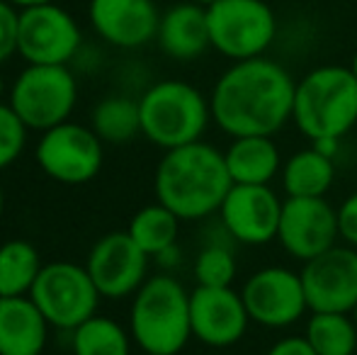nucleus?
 Masks as SVG:
<instances>
[{
	"instance_id": "nucleus-37",
	"label": "nucleus",
	"mask_w": 357,
	"mask_h": 355,
	"mask_svg": "<svg viewBox=\"0 0 357 355\" xmlns=\"http://www.w3.org/2000/svg\"><path fill=\"white\" fill-rule=\"evenodd\" d=\"M3 93H5V78H3V73H0V100H3Z\"/></svg>"
},
{
	"instance_id": "nucleus-21",
	"label": "nucleus",
	"mask_w": 357,
	"mask_h": 355,
	"mask_svg": "<svg viewBox=\"0 0 357 355\" xmlns=\"http://www.w3.org/2000/svg\"><path fill=\"white\" fill-rule=\"evenodd\" d=\"M338 176V161L316 146L289 153L280 171V183L287 197H326Z\"/></svg>"
},
{
	"instance_id": "nucleus-22",
	"label": "nucleus",
	"mask_w": 357,
	"mask_h": 355,
	"mask_svg": "<svg viewBox=\"0 0 357 355\" xmlns=\"http://www.w3.org/2000/svg\"><path fill=\"white\" fill-rule=\"evenodd\" d=\"M238 243L234 241L224 224L216 219L202 234V246L195 253L192 275L197 285L207 287H231L238 278V258H236Z\"/></svg>"
},
{
	"instance_id": "nucleus-23",
	"label": "nucleus",
	"mask_w": 357,
	"mask_h": 355,
	"mask_svg": "<svg viewBox=\"0 0 357 355\" xmlns=\"http://www.w3.org/2000/svg\"><path fill=\"white\" fill-rule=\"evenodd\" d=\"M90 127L102 139V144L124 146L142 134V112L139 98L129 95H107L95 105L90 114Z\"/></svg>"
},
{
	"instance_id": "nucleus-39",
	"label": "nucleus",
	"mask_w": 357,
	"mask_h": 355,
	"mask_svg": "<svg viewBox=\"0 0 357 355\" xmlns=\"http://www.w3.org/2000/svg\"><path fill=\"white\" fill-rule=\"evenodd\" d=\"M0 248H3V239H0Z\"/></svg>"
},
{
	"instance_id": "nucleus-33",
	"label": "nucleus",
	"mask_w": 357,
	"mask_h": 355,
	"mask_svg": "<svg viewBox=\"0 0 357 355\" xmlns=\"http://www.w3.org/2000/svg\"><path fill=\"white\" fill-rule=\"evenodd\" d=\"M10 5H15L17 10L24 8H34V5H44V3H54V0H8Z\"/></svg>"
},
{
	"instance_id": "nucleus-6",
	"label": "nucleus",
	"mask_w": 357,
	"mask_h": 355,
	"mask_svg": "<svg viewBox=\"0 0 357 355\" xmlns=\"http://www.w3.org/2000/svg\"><path fill=\"white\" fill-rule=\"evenodd\" d=\"M207 24L212 49L229 61L268 56L280 34L278 13L265 0H216Z\"/></svg>"
},
{
	"instance_id": "nucleus-12",
	"label": "nucleus",
	"mask_w": 357,
	"mask_h": 355,
	"mask_svg": "<svg viewBox=\"0 0 357 355\" xmlns=\"http://www.w3.org/2000/svg\"><path fill=\"white\" fill-rule=\"evenodd\" d=\"M83 266L100 297L127 299L134 297L149 280L151 256L137 246L129 232H109L93 243Z\"/></svg>"
},
{
	"instance_id": "nucleus-2",
	"label": "nucleus",
	"mask_w": 357,
	"mask_h": 355,
	"mask_svg": "<svg viewBox=\"0 0 357 355\" xmlns=\"http://www.w3.org/2000/svg\"><path fill=\"white\" fill-rule=\"evenodd\" d=\"M234 180L224 151L209 142H195L163 151L153 173V192L180 222H204L219 212Z\"/></svg>"
},
{
	"instance_id": "nucleus-13",
	"label": "nucleus",
	"mask_w": 357,
	"mask_h": 355,
	"mask_svg": "<svg viewBox=\"0 0 357 355\" xmlns=\"http://www.w3.org/2000/svg\"><path fill=\"white\" fill-rule=\"evenodd\" d=\"M278 243L294 261H314L340 243L335 204L326 197H284Z\"/></svg>"
},
{
	"instance_id": "nucleus-9",
	"label": "nucleus",
	"mask_w": 357,
	"mask_h": 355,
	"mask_svg": "<svg viewBox=\"0 0 357 355\" xmlns=\"http://www.w3.org/2000/svg\"><path fill=\"white\" fill-rule=\"evenodd\" d=\"M241 297L250 322L263 328H289L311 314L299 270L287 266H265L250 273L241 285Z\"/></svg>"
},
{
	"instance_id": "nucleus-8",
	"label": "nucleus",
	"mask_w": 357,
	"mask_h": 355,
	"mask_svg": "<svg viewBox=\"0 0 357 355\" xmlns=\"http://www.w3.org/2000/svg\"><path fill=\"white\" fill-rule=\"evenodd\" d=\"M29 297L47 317L49 326L61 331H73L88 322L93 314H98L102 299L85 266L71 261L47 263L34 280Z\"/></svg>"
},
{
	"instance_id": "nucleus-26",
	"label": "nucleus",
	"mask_w": 357,
	"mask_h": 355,
	"mask_svg": "<svg viewBox=\"0 0 357 355\" xmlns=\"http://www.w3.org/2000/svg\"><path fill=\"white\" fill-rule=\"evenodd\" d=\"M304 336L319 355L357 353V326L353 314L311 312L306 319Z\"/></svg>"
},
{
	"instance_id": "nucleus-24",
	"label": "nucleus",
	"mask_w": 357,
	"mask_h": 355,
	"mask_svg": "<svg viewBox=\"0 0 357 355\" xmlns=\"http://www.w3.org/2000/svg\"><path fill=\"white\" fill-rule=\"evenodd\" d=\"M44 263L39 251L24 239L3 241L0 248V297H24L32 292Z\"/></svg>"
},
{
	"instance_id": "nucleus-1",
	"label": "nucleus",
	"mask_w": 357,
	"mask_h": 355,
	"mask_svg": "<svg viewBox=\"0 0 357 355\" xmlns=\"http://www.w3.org/2000/svg\"><path fill=\"white\" fill-rule=\"evenodd\" d=\"M296 78L278 59L231 61L209 93L214 124L226 137H275L294 112Z\"/></svg>"
},
{
	"instance_id": "nucleus-11",
	"label": "nucleus",
	"mask_w": 357,
	"mask_h": 355,
	"mask_svg": "<svg viewBox=\"0 0 357 355\" xmlns=\"http://www.w3.org/2000/svg\"><path fill=\"white\" fill-rule=\"evenodd\" d=\"M83 37L78 22L56 3L20 10L17 54L27 63L68 66L78 54Z\"/></svg>"
},
{
	"instance_id": "nucleus-34",
	"label": "nucleus",
	"mask_w": 357,
	"mask_h": 355,
	"mask_svg": "<svg viewBox=\"0 0 357 355\" xmlns=\"http://www.w3.org/2000/svg\"><path fill=\"white\" fill-rule=\"evenodd\" d=\"M350 71L357 76V49H355V54H353V59H350Z\"/></svg>"
},
{
	"instance_id": "nucleus-4",
	"label": "nucleus",
	"mask_w": 357,
	"mask_h": 355,
	"mask_svg": "<svg viewBox=\"0 0 357 355\" xmlns=\"http://www.w3.org/2000/svg\"><path fill=\"white\" fill-rule=\"evenodd\" d=\"M129 333L146 355H180L192 338L190 292L173 273L149 275L132 297Z\"/></svg>"
},
{
	"instance_id": "nucleus-32",
	"label": "nucleus",
	"mask_w": 357,
	"mask_h": 355,
	"mask_svg": "<svg viewBox=\"0 0 357 355\" xmlns=\"http://www.w3.org/2000/svg\"><path fill=\"white\" fill-rule=\"evenodd\" d=\"M153 263L163 270V273H173L175 268H180L183 266V248H180V243H173V246L163 248L158 256H153Z\"/></svg>"
},
{
	"instance_id": "nucleus-25",
	"label": "nucleus",
	"mask_w": 357,
	"mask_h": 355,
	"mask_svg": "<svg viewBox=\"0 0 357 355\" xmlns=\"http://www.w3.org/2000/svg\"><path fill=\"white\" fill-rule=\"evenodd\" d=\"M180 217L170 212L158 199L151 204H144L132 219H129V236L137 241V246L151 258L158 256L163 248L178 243L180 239Z\"/></svg>"
},
{
	"instance_id": "nucleus-14",
	"label": "nucleus",
	"mask_w": 357,
	"mask_h": 355,
	"mask_svg": "<svg viewBox=\"0 0 357 355\" xmlns=\"http://www.w3.org/2000/svg\"><path fill=\"white\" fill-rule=\"evenodd\" d=\"M282 202L273 185H234L216 219L238 246H268L278 241Z\"/></svg>"
},
{
	"instance_id": "nucleus-30",
	"label": "nucleus",
	"mask_w": 357,
	"mask_h": 355,
	"mask_svg": "<svg viewBox=\"0 0 357 355\" xmlns=\"http://www.w3.org/2000/svg\"><path fill=\"white\" fill-rule=\"evenodd\" d=\"M335 217H338L340 243L357 248V190L340 199L335 207Z\"/></svg>"
},
{
	"instance_id": "nucleus-31",
	"label": "nucleus",
	"mask_w": 357,
	"mask_h": 355,
	"mask_svg": "<svg viewBox=\"0 0 357 355\" xmlns=\"http://www.w3.org/2000/svg\"><path fill=\"white\" fill-rule=\"evenodd\" d=\"M265 355H319L311 348V343L306 341V336H296V333H289V336H282L273 343V346L265 351Z\"/></svg>"
},
{
	"instance_id": "nucleus-3",
	"label": "nucleus",
	"mask_w": 357,
	"mask_h": 355,
	"mask_svg": "<svg viewBox=\"0 0 357 355\" xmlns=\"http://www.w3.org/2000/svg\"><path fill=\"white\" fill-rule=\"evenodd\" d=\"M291 124L309 142L340 139L357 127V76L350 66L321 63L296 81Z\"/></svg>"
},
{
	"instance_id": "nucleus-10",
	"label": "nucleus",
	"mask_w": 357,
	"mask_h": 355,
	"mask_svg": "<svg viewBox=\"0 0 357 355\" xmlns=\"http://www.w3.org/2000/svg\"><path fill=\"white\" fill-rule=\"evenodd\" d=\"M105 161L102 139L93 127L63 122L42 132L37 142V163L52 180L61 185L90 183Z\"/></svg>"
},
{
	"instance_id": "nucleus-5",
	"label": "nucleus",
	"mask_w": 357,
	"mask_h": 355,
	"mask_svg": "<svg viewBox=\"0 0 357 355\" xmlns=\"http://www.w3.org/2000/svg\"><path fill=\"white\" fill-rule=\"evenodd\" d=\"M139 112L142 137L163 151L202 142L214 124L209 95L180 78L151 83L139 98Z\"/></svg>"
},
{
	"instance_id": "nucleus-17",
	"label": "nucleus",
	"mask_w": 357,
	"mask_h": 355,
	"mask_svg": "<svg viewBox=\"0 0 357 355\" xmlns=\"http://www.w3.org/2000/svg\"><path fill=\"white\" fill-rule=\"evenodd\" d=\"M95 32L117 49H139L158 34L160 13L153 0H90Z\"/></svg>"
},
{
	"instance_id": "nucleus-35",
	"label": "nucleus",
	"mask_w": 357,
	"mask_h": 355,
	"mask_svg": "<svg viewBox=\"0 0 357 355\" xmlns=\"http://www.w3.org/2000/svg\"><path fill=\"white\" fill-rule=\"evenodd\" d=\"M3 209H5V190L0 185V217H3Z\"/></svg>"
},
{
	"instance_id": "nucleus-7",
	"label": "nucleus",
	"mask_w": 357,
	"mask_h": 355,
	"mask_svg": "<svg viewBox=\"0 0 357 355\" xmlns=\"http://www.w3.org/2000/svg\"><path fill=\"white\" fill-rule=\"evenodd\" d=\"M78 100V83L68 66L29 63L10 88V107L29 132H47L68 122Z\"/></svg>"
},
{
	"instance_id": "nucleus-15",
	"label": "nucleus",
	"mask_w": 357,
	"mask_h": 355,
	"mask_svg": "<svg viewBox=\"0 0 357 355\" xmlns=\"http://www.w3.org/2000/svg\"><path fill=\"white\" fill-rule=\"evenodd\" d=\"M190 324L192 338L207 348H231L248 333L250 314L241 289L197 285L190 292Z\"/></svg>"
},
{
	"instance_id": "nucleus-28",
	"label": "nucleus",
	"mask_w": 357,
	"mask_h": 355,
	"mask_svg": "<svg viewBox=\"0 0 357 355\" xmlns=\"http://www.w3.org/2000/svg\"><path fill=\"white\" fill-rule=\"evenodd\" d=\"M27 132L24 122L17 117L10 103L0 100V171L8 166H13L24 151L27 144Z\"/></svg>"
},
{
	"instance_id": "nucleus-29",
	"label": "nucleus",
	"mask_w": 357,
	"mask_h": 355,
	"mask_svg": "<svg viewBox=\"0 0 357 355\" xmlns=\"http://www.w3.org/2000/svg\"><path fill=\"white\" fill-rule=\"evenodd\" d=\"M20 34V10L8 0H0V63L17 54Z\"/></svg>"
},
{
	"instance_id": "nucleus-38",
	"label": "nucleus",
	"mask_w": 357,
	"mask_h": 355,
	"mask_svg": "<svg viewBox=\"0 0 357 355\" xmlns=\"http://www.w3.org/2000/svg\"><path fill=\"white\" fill-rule=\"evenodd\" d=\"M350 314H353V319H355V326H357V304H355V309H353V312H350Z\"/></svg>"
},
{
	"instance_id": "nucleus-16",
	"label": "nucleus",
	"mask_w": 357,
	"mask_h": 355,
	"mask_svg": "<svg viewBox=\"0 0 357 355\" xmlns=\"http://www.w3.org/2000/svg\"><path fill=\"white\" fill-rule=\"evenodd\" d=\"M306 302L311 312L350 314L357 304V248L335 243L301 266Z\"/></svg>"
},
{
	"instance_id": "nucleus-18",
	"label": "nucleus",
	"mask_w": 357,
	"mask_h": 355,
	"mask_svg": "<svg viewBox=\"0 0 357 355\" xmlns=\"http://www.w3.org/2000/svg\"><path fill=\"white\" fill-rule=\"evenodd\" d=\"M160 52L175 61H195L212 49L209 42L207 8L197 3H178L160 15L158 34H155Z\"/></svg>"
},
{
	"instance_id": "nucleus-36",
	"label": "nucleus",
	"mask_w": 357,
	"mask_h": 355,
	"mask_svg": "<svg viewBox=\"0 0 357 355\" xmlns=\"http://www.w3.org/2000/svg\"><path fill=\"white\" fill-rule=\"evenodd\" d=\"M190 3H197V5H202V8H209V5L216 3V0H190Z\"/></svg>"
},
{
	"instance_id": "nucleus-19",
	"label": "nucleus",
	"mask_w": 357,
	"mask_h": 355,
	"mask_svg": "<svg viewBox=\"0 0 357 355\" xmlns=\"http://www.w3.org/2000/svg\"><path fill=\"white\" fill-rule=\"evenodd\" d=\"M49 328L29 294L0 297V355H42Z\"/></svg>"
},
{
	"instance_id": "nucleus-27",
	"label": "nucleus",
	"mask_w": 357,
	"mask_h": 355,
	"mask_svg": "<svg viewBox=\"0 0 357 355\" xmlns=\"http://www.w3.org/2000/svg\"><path fill=\"white\" fill-rule=\"evenodd\" d=\"M132 333L102 314H93L71 331L73 355H132Z\"/></svg>"
},
{
	"instance_id": "nucleus-20",
	"label": "nucleus",
	"mask_w": 357,
	"mask_h": 355,
	"mask_svg": "<svg viewBox=\"0 0 357 355\" xmlns=\"http://www.w3.org/2000/svg\"><path fill=\"white\" fill-rule=\"evenodd\" d=\"M224 158L234 185H273L284 163L275 137H236Z\"/></svg>"
}]
</instances>
